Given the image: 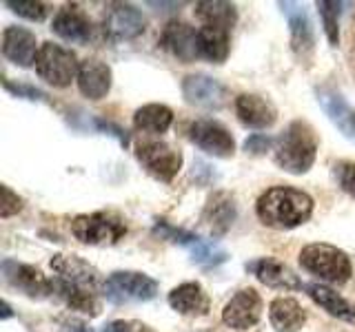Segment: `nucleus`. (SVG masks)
<instances>
[{"label": "nucleus", "mask_w": 355, "mask_h": 332, "mask_svg": "<svg viewBox=\"0 0 355 332\" xmlns=\"http://www.w3.org/2000/svg\"><path fill=\"white\" fill-rule=\"evenodd\" d=\"M173 122V111L166 104H144L133 113V127L142 133H151V136H160L166 133Z\"/></svg>", "instance_id": "nucleus-27"}, {"label": "nucleus", "mask_w": 355, "mask_h": 332, "mask_svg": "<svg viewBox=\"0 0 355 332\" xmlns=\"http://www.w3.org/2000/svg\"><path fill=\"white\" fill-rule=\"evenodd\" d=\"M269 321L275 332H297L304 326L306 313L295 299L291 297H277L269 306Z\"/></svg>", "instance_id": "nucleus-24"}, {"label": "nucleus", "mask_w": 355, "mask_h": 332, "mask_svg": "<svg viewBox=\"0 0 355 332\" xmlns=\"http://www.w3.org/2000/svg\"><path fill=\"white\" fill-rule=\"evenodd\" d=\"M189 252H191L193 261L202 264V266H218L222 261H227V252L222 250L216 243H211L207 239H200L198 235L193 237V241L189 243Z\"/></svg>", "instance_id": "nucleus-30"}, {"label": "nucleus", "mask_w": 355, "mask_h": 332, "mask_svg": "<svg viewBox=\"0 0 355 332\" xmlns=\"http://www.w3.org/2000/svg\"><path fill=\"white\" fill-rule=\"evenodd\" d=\"M0 268H3V279L11 288H16L18 293L27 295L31 299H44L53 293V282L49 277H44L42 270H38L36 266L5 259Z\"/></svg>", "instance_id": "nucleus-10"}, {"label": "nucleus", "mask_w": 355, "mask_h": 332, "mask_svg": "<svg viewBox=\"0 0 355 332\" xmlns=\"http://www.w3.org/2000/svg\"><path fill=\"white\" fill-rule=\"evenodd\" d=\"M103 332H114V330H111L109 326H105V330H103Z\"/></svg>", "instance_id": "nucleus-38"}, {"label": "nucleus", "mask_w": 355, "mask_h": 332, "mask_svg": "<svg viewBox=\"0 0 355 332\" xmlns=\"http://www.w3.org/2000/svg\"><path fill=\"white\" fill-rule=\"evenodd\" d=\"M51 270L55 273V279L73 286L78 290L98 295L105 290V282L100 270L89 261H85L78 255H53L51 259Z\"/></svg>", "instance_id": "nucleus-7"}, {"label": "nucleus", "mask_w": 355, "mask_h": 332, "mask_svg": "<svg viewBox=\"0 0 355 332\" xmlns=\"http://www.w3.org/2000/svg\"><path fill=\"white\" fill-rule=\"evenodd\" d=\"M169 306L175 313L187 315V317H205L209 315V295L205 293V288L198 282H187L175 286L169 293Z\"/></svg>", "instance_id": "nucleus-23"}, {"label": "nucleus", "mask_w": 355, "mask_h": 332, "mask_svg": "<svg viewBox=\"0 0 355 332\" xmlns=\"http://www.w3.org/2000/svg\"><path fill=\"white\" fill-rule=\"evenodd\" d=\"M105 33L114 40H133L138 38L140 33L147 27V20H144L142 11L136 9L129 3H114L109 5L105 11V20H103Z\"/></svg>", "instance_id": "nucleus-15"}, {"label": "nucleus", "mask_w": 355, "mask_h": 332, "mask_svg": "<svg viewBox=\"0 0 355 332\" xmlns=\"http://www.w3.org/2000/svg\"><path fill=\"white\" fill-rule=\"evenodd\" d=\"M3 191V204H0V217H11V215H16L22 210V199L11 191L9 186H3L0 188Z\"/></svg>", "instance_id": "nucleus-33"}, {"label": "nucleus", "mask_w": 355, "mask_h": 332, "mask_svg": "<svg viewBox=\"0 0 355 332\" xmlns=\"http://www.w3.org/2000/svg\"><path fill=\"white\" fill-rule=\"evenodd\" d=\"M80 64L71 49H64L62 44L44 42L40 47L38 60H36V73L44 82L51 86H69L73 80H78Z\"/></svg>", "instance_id": "nucleus-5"}, {"label": "nucleus", "mask_w": 355, "mask_h": 332, "mask_svg": "<svg viewBox=\"0 0 355 332\" xmlns=\"http://www.w3.org/2000/svg\"><path fill=\"white\" fill-rule=\"evenodd\" d=\"M336 177H338V182L344 191L355 197V162L336 164Z\"/></svg>", "instance_id": "nucleus-32"}, {"label": "nucleus", "mask_w": 355, "mask_h": 332, "mask_svg": "<svg viewBox=\"0 0 355 332\" xmlns=\"http://www.w3.org/2000/svg\"><path fill=\"white\" fill-rule=\"evenodd\" d=\"M306 295L313 299L318 306L324 308L329 315L355 324V306H351L347 299H344L342 295H338L333 288H329L324 284H309Z\"/></svg>", "instance_id": "nucleus-25"}, {"label": "nucleus", "mask_w": 355, "mask_h": 332, "mask_svg": "<svg viewBox=\"0 0 355 332\" xmlns=\"http://www.w3.org/2000/svg\"><path fill=\"white\" fill-rule=\"evenodd\" d=\"M340 11H342V3H336V0H322L318 3V14L322 18V25H324V33L329 42L333 47L340 44Z\"/></svg>", "instance_id": "nucleus-29"}, {"label": "nucleus", "mask_w": 355, "mask_h": 332, "mask_svg": "<svg viewBox=\"0 0 355 332\" xmlns=\"http://www.w3.org/2000/svg\"><path fill=\"white\" fill-rule=\"evenodd\" d=\"M231 49V31L218 27H202L200 29V58L211 62H225Z\"/></svg>", "instance_id": "nucleus-28"}, {"label": "nucleus", "mask_w": 355, "mask_h": 332, "mask_svg": "<svg viewBox=\"0 0 355 332\" xmlns=\"http://www.w3.org/2000/svg\"><path fill=\"white\" fill-rule=\"evenodd\" d=\"M136 158L142 164V169L160 182H171L178 171L182 169V153L160 140L138 144Z\"/></svg>", "instance_id": "nucleus-8"}, {"label": "nucleus", "mask_w": 355, "mask_h": 332, "mask_svg": "<svg viewBox=\"0 0 355 332\" xmlns=\"http://www.w3.org/2000/svg\"><path fill=\"white\" fill-rule=\"evenodd\" d=\"M103 295L111 304L151 302L158 295V282L136 270H116L107 277Z\"/></svg>", "instance_id": "nucleus-6"}, {"label": "nucleus", "mask_w": 355, "mask_h": 332, "mask_svg": "<svg viewBox=\"0 0 355 332\" xmlns=\"http://www.w3.org/2000/svg\"><path fill=\"white\" fill-rule=\"evenodd\" d=\"M7 7H11L14 14H18L20 18H27L33 22H40L47 16V5L38 3V0H7Z\"/></svg>", "instance_id": "nucleus-31"}, {"label": "nucleus", "mask_w": 355, "mask_h": 332, "mask_svg": "<svg viewBox=\"0 0 355 332\" xmlns=\"http://www.w3.org/2000/svg\"><path fill=\"white\" fill-rule=\"evenodd\" d=\"M282 14L286 16L288 31H291V49L297 60L309 62L315 49V31L306 9L297 3H280Z\"/></svg>", "instance_id": "nucleus-14"}, {"label": "nucleus", "mask_w": 355, "mask_h": 332, "mask_svg": "<svg viewBox=\"0 0 355 332\" xmlns=\"http://www.w3.org/2000/svg\"><path fill=\"white\" fill-rule=\"evenodd\" d=\"M111 75L109 64L103 60H85L80 62V71H78V89L89 100H103L111 91Z\"/></svg>", "instance_id": "nucleus-22"}, {"label": "nucleus", "mask_w": 355, "mask_h": 332, "mask_svg": "<svg viewBox=\"0 0 355 332\" xmlns=\"http://www.w3.org/2000/svg\"><path fill=\"white\" fill-rule=\"evenodd\" d=\"M236 116L249 129H269L275 124L277 111L271 100L255 93H242L236 98Z\"/></svg>", "instance_id": "nucleus-21"}, {"label": "nucleus", "mask_w": 355, "mask_h": 332, "mask_svg": "<svg viewBox=\"0 0 355 332\" xmlns=\"http://www.w3.org/2000/svg\"><path fill=\"white\" fill-rule=\"evenodd\" d=\"M255 213L271 228H295L313 215V199L293 186H273L260 195Z\"/></svg>", "instance_id": "nucleus-1"}, {"label": "nucleus", "mask_w": 355, "mask_h": 332, "mask_svg": "<svg viewBox=\"0 0 355 332\" xmlns=\"http://www.w3.org/2000/svg\"><path fill=\"white\" fill-rule=\"evenodd\" d=\"M182 95L189 104L202 109H222L229 102V89L207 73H191L182 80Z\"/></svg>", "instance_id": "nucleus-11"}, {"label": "nucleus", "mask_w": 355, "mask_h": 332, "mask_svg": "<svg viewBox=\"0 0 355 332\" xmlns=\"http://www.w3.org/2000/svg\"><path fill=\"white\" fill-rule=\"evenodd\" d=\"M262 317V297L255 288H242L222 310V321L233 330H249Z\"/></svg>", "instance_id": "nucleus-12"}, {"label": "nucleus", "mask_w": 355, "mask_h": 332, "mask_svg": "<svg viewBox=\"0 0 355 332\" xmlns=\"http://www.w3.org/2000/svg\"><path fill=\"white\" fill-rule=\"evenodd\" d=\"M196 18L202 20L205 27H218L231 31L238 22V9L231 3H222V0H207V3L196 5Z\"/></svg>", "instance_id": "nucleus-26"}, {"label": "nucleus", "mask_w": 355, "mask_h": 332, "mask_svg": "<svg viewBox=\"0 0 355 332\" xmlns=\"http://www.w3.org/2000/svg\"><path fill=\"white\" fill-rule=\"evenodd\" d=\"M7 317H11V308H9V304L5 302V304H3V319H7Z\"/></svg>", "instance_id": "nucleus-37"}, {"label": "nucleus", "mask_w": 355, "mask_h": 332, "mask_svg": "<svg viewBox=\"0 0 355 332\" xmlns=\"http://www.w3.org/2000/svg\"><path fill=\"white\" fill-rule=\"evenodd\" d=\"M255 279L262 282L264 286L271 288H282V290H300L302 288V282L297 279V275L288 268L286 264L277 261L273 257H260L253 259L244 266Z\"/></svg>", "instance_id": "nucleus-20"}, {"label": "nucleus", "mask_w": 355, "mask_h": 332, "mask_svg": "<svg viewBox=\"0 0 355 332\" xmlns=\"http://www.w3.org/2000/svg\"><path fill=\"white\" fill-rule=\"evenodd\" d=\"M318 138L309 122L295 120L286 127V131L275 140L273 160L282 171L291 175L306 173L315 162Z\"/></svg>", "instance_id": "nucleus-2"}, {"label": "nucleus", "mask_w": 355, "mask_h": 332, "mask_svg": "<svg viewBox=\"0 0 355 332\" xmlns=\"http://www.w3.org/2000/svg\"><path fill=\"white\" fill-rule=\"evenodd\" d=\"M160 47L178 60L193 62L200 58V29H193L182 20L166 22L160 33Z\"/></svg>", "instance_id": "nucleus-13"}, {"label": "nucleus", "mask_w": 355, "mask_h": 332, "mask_svg": "<svg viewBox=\"0 0 355 332\" xmlns=\"http://www.w3.org/2000/svg\"><path fill=\"white\" fill-rule=\"evenodd\" d=\"M271 147H275V140L269 136H262V133H253V136L244 142V151L251 155H262L266 151H271Z\"/></svg>", "instance_id": "nucleus-34"}, {"label": "nucleus", "mask_w": 355, "mask_h": 332, "mask_svg": "<svg viewBox=\"0 0 355 332\" xmlns=\"http://www.w3.org/2000/svg\"><path fill=\"white\" fill-rule=\"evenodd\" d=\"M109 328L114 332H153L147 324L136 319H118V321H111Z\"/></svg>", "instance_id": "nucleus-36"}, {"label": "nucleus", "mask_w": 355, "mask_h": 332, "mask_svg": "<svg viewBox=\"0 0 355 332\" xmlns=\"http://www.w3.org/2000/svg\"><path fill=\"white\" fill-rule=\"evenodd\" d=\"M300 264L311 275L329 284H347L351 279L353 266L349 255L331 243H309L300 252Z\"/></svg>", "instance_id": "nucleus-3"}, {"label": "nucleus", "mask_w": 355, "mask_h": 332, "mask_svg": "<svg viewBox=\"0 0 355 332\" xmlns=\"http://www.w3.org/2000/svg\"><path fill=\"white\" fill-rule=\"evenodd\" d=\"M318 102L322 107V111L327 113V118L331 120V124L336 127L344 138L355 144V109L344 100V95L336 89L329 86H320L318 91Z\"/></svg>", "instance_id": "nucleus-16"}, {"label": "nucleus", "mask_w": 355, "mask_h": 332, "mask_svg": "<svg viewBox=\"0 0 355 332\" xmlns=\"http://www.w3.org/2000/svg\"><path fill=\"white\" fill-rule=\"evenodd\" d=\"M0 47H3L5 58L9 62L22 66V69L36 64L38 53H40L36 33L29 31L27 27H7L3 31V44H0Z\"/></svg>", "instance_id": "nucleus-17"}, {"label": "nucleus", "mask_w": 355, "mask_h": 332, "mask_svg": "<svg viewBox=\"0 0 355 332\" xmlns=\"http://www.w3.org/2000/svg\"><path fill=\"white\" fill-rule=\"evenodd\" d=\"M5 89L11 93H16L18 98H27V100H47V95H44L42 91H38V89L33 86H27V84H14L11 80H7L5 77Z\"/></svg>", "instance_id": "nucleus-35"}, {"label": "nucleus", "mask_w": 355, "mask_h": 332, "mask_svg": "<svg viewBox=\"0 0 355 332\" xmlns=\"http://www.w3.org/2000/svg\"><path fill=\"white\" fill-rule=\"evenodd\" d=\"M71 235L87 246H114L127 235V224L116 213H89L71 219Z\"/></svg>", "instance_id": "nucleus-4"}, {"label": "nucleus", "mask_w": 355, "mask_h": 332, "mask_svg": "<svg viewBox=\"0 0 355 332\" xmlns=\"http://www.w3.org/2000/svg\"><path fill=\"white\" fill-rule=\"evenodd\" d=\"M236 217H238V206H236V197L231 193L216 191L207 199L205 210H202V224L209 228V232L214 237L227 235Z\"/></svg>", "instance_id": "nucleus-18"}, {"label": "nucleus", "mask_w": 355, "mask_h": 332, "mask_svg": "<svg viewBox=\"0 0 355 332\" xmlns=\"http://www.w3.org/2000/svg\"><path fill=\"white\" fill-rule=\"evenodd\" d=\"M189 140L216 158H231L236 151V140L231 131L214 118H198L189 124Z\"/></svg>", "instance_id": "nucleus-9"}, {"label": "nucleus", "mask_w": 355, "mask_h": 332, "mask_svg": "<svg viewBox=\"0 0 355 332\" xmlns=\"http://www.w3.org/2000/svg\"><path fill=\"white\" fill-rule=\"evenodd\" d=\"M51 29L55 36H60L67 42H89V38L94 36V25L85 11L78 5H64L58 9Z\"/></svg>", "instance_id": "nucleus-19"}]
</instances>
